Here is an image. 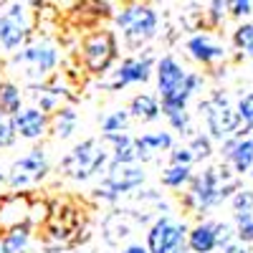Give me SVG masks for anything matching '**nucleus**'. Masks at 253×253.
I'll list each match as a JSON object with an SVG mask.
<instances>
[{
    "label": "nucleus",
    "instance_id": "e433bc0d",
    "mask_svg": "<svg viewBox=\"0 0 253 253\" xmlns=\"http://www.w3.org/2000/svg\"><path fill=\"white\" fill-rule=\"evenodd\" d=\"M175 253H193V248H190L187 243H182V246H180V248H177Z\"/></svg>",
    "mask_w": 253,
    "mask_h": 253
},
{
    "label": "nucleus",
    "instance_id": "aec40b11",
    "mask_svg": "<svg viewBox=\"0 0 253 253\" xmlns=\"http://www.w3.org/2000/svg\"><path fill=\"white\" fill-rule=\"evenodd\" d=\"M101 137L107 144H112V162H139V150L134 137H129L126 132H112Z\"/></svg>",
    "mask_w": 253,
    "mask_h": 253
},
{
    "label": "nucleus",
    "instance_id": "f257e3e1",
    "mask_svg": "<svg viewBox=\"0 0 253 253\" xmlns=\"http://www.w3.org/2000/svg\"><path fill=\"white\" fill-rule=\"evenodd\" d=\"M157 91L162 114L170 122V126L180 134H190V117H187V101L193 94L200 91L203 76L195 71L182 69V63L175 56H162L157 61Z\"/></svg>",
    "mask_w": 253,
    "mask_h": 253
},
{
    "label": "nucleus",
    "instance_id": "b1692460",
    "mask_svg": "<svg viewBox=\"0 0 253 253\" xmlns=\"http://www.w3.org/2000/svg\"><path fill=\"white\" fill-rule=\"evenodd\" d=\"M20 104H23V94H20V89L15 86L13 81H0V114L15 117L20 109H23Z\"/></svg>",
    "mask_w": 253,
    "mask_h": 253
},
{
    "label": "nucleus",
    "instance_id": "c85d7f7f",
    "mask_svg": "<svg viewBox=\"0 0 253 253\" xmlns=\"http://www.w3.org/2000/svg\"><path fill=\"white\" fill-rule=\"evenodd\" d=\"M187 147L193 150V155H195V162H203V160H208L210 155H213V137L210 134H193L190 137V142H187Z\"/></svg>",
    "mask_w": 253,
    "mask_h": 253
},
{
    "label": "nucleus",
    "instance_id": "f704fd0d",
    "mask_svg": "<svg viewBox=\"0 0 253 253\" xmlns=\"http://www.w3.org/2000/svg\"><path fill=\"white\" fill-rule=\"evenodd\" d=\"M220 251H223V253H251V251H248V243H243V241H238V238H236L233 243H228L225 248H220Z\"/></svg>",
    "mask_w": 253,
    "mask_h": 253
},
{
    "label": "nucleus",
    "instance_id": "473e14b6",
    "mask_svg": "<svg viewBox=\"0 0 253 253\" xmlns=\"http://www.w3.org/2000/svg\"><path fill=\"white\" fill-rule=\"evenodd\" d=\"M236 109H238L241 119L253 126V91H248V94H243V96L238 99V107H236Z\"/></svg>",
    "mask_w": 253,
    "mask_h": 253
},
{
    "label": "nucleus",
    "instance_id": "58836bf2",
    "mask_svg": "<svg viewBox=\"0 0 253 253\" xmlns=\"http://www.w3.org/2000/svg\"><path fill=\"white\" fill-rule=\"evenodd\" d=\"M251 137H253V126H251Z\"/></svg>",
    "mask_w": 253,
    "mask_h": 253
},
{
    "label": "nucleus",
    "instance_id": "7c9ffc66",
    "mask_svg": "<svg viewBox=\"0 0 253 253\" xmlns=\"http://www.w3.org/2000/svg\"><path fill=\"white\" fill-rule=\"evenodd\" d=\"M195 162V155L187 144H175L170 150V165H193Z\"/></svg>",
    "mask_w": 253,
    "mask_h": 253
},
{
    "label": "nucleus",
    "instance_id": "2eb2a0df",
    "mask_svg": "<svg viewBox=\"0 0 253 253\" xmlns=\"http://www.w3.org/2000/svg\"><path fill=\"white\" fill-rule=\"evenodd\" d=\"M13 124H15L18 137H23V139H41L51 129V117L43 109H38V107H28V109H20L13 117Z\"/></svg>",
    "mask_w": 253,
    "mask_h": 253
},
{
    "label": "nucleus",
    "instance_id": "f03ea898",
    "mask_svg": "<svg viewBox=\"0 0 253 253\" xmlns=\"http://www.w3.org/2000/svg\"><path fill=\"white\" fill-rule=\"evenodd\" d=\"M114 23L122 31L124 46L132 48V51H139L157 36L160 18H157V13L150 3H144V0H129V3L114 15Z\"/></svg>",
    "mask_w": 253,
    "mask_h": 253
},
{
    "label": "nucleus",
    "instance_id": "ea45409f",
    "mask_svg": "<svg viewBox=\"0 0 253 253\" xmlns=\"http://www.w3.org/2000/svg\"><path fill=\"white\" fill-rule=\"evenodd\" d=\"M0 117H3V114H0Z\"/></svg>",
    "mask_w": 253,
    "mask_h": 253
},
{
    "label": "nucleus",
    "instance_id": "f3484780",
    "mask_svg": "<svg viewBox=\"0 0 253 253\" xmlns=\"http://www.w3.org/2000/svg\"><path fill=\"white\" fill-rule=\"evenodd\" d=\"M187 246L193 253H213L218 251V223L215 220H203L187 233Z\"/></svg>",
    "mask_w": 253,
    "mask_h": 253
},
{
    "label": "nucleus",
    "instance_id": "ddd939ff",
    "mask_svg": "<svg viewBox=\"0 0 253 253\" xmlns=\"http://www.w3.org/2000/svg\"><path fill=\"white\" fill-rule=\"evenodd\" d=\"M185 48H187L190 58L203 63V66H215V63H220V61L228 58L225 46L218 43V41L210 36V33H195V36H190Z\"/></svg>",
    "mask_w": 253,
    "mask_h": 253
},
{
    "label": "nucleus",
    "instance_id": "5701e85b",
    "mask_svg": "<svg viewBox=\"0 0 253 253\" xmlns=\"http://www.w3.org/2000/svg\"><path fill=\"white\" fill-rule=\"evenodd\" d=\"M76 124H79V117L71 107H61L56 109L53 119H51V132L58 137V139H69L74 132H76Z\"/></svg>",
    "mask_w": 253,
    "mask_h": 253
},
{
    "label": "nucleus",
    "instance_id": "7ed1b4c3",
    "mask_svg": "<svg viewBox=\"0 0 253 253\" xmlns=\"http://www.w3.org/2000/svg\"><path fill=\"white\" fill-rule=\"evenodd\" d=\"M233 175L236 172L228 162H223L220 167H205L200 175H193V180H190V187L185 193V205L198 215L208 213L210 208H218L220 203H225L223 182Z\"/></svg>",
    "mask_w": 253,
    "mask_h": 253
},
{
    "label": "nucleus",
    "instance_id": "dca6fc26",
    "mask_svg": "<svg viewBox=\"0 0 253 253\" xmlns=\"http://www.w3.org/2000/svg\"><path fill=\"white\" fill-rule=\"evenodd\" d=\"M31 208H33V203L26 195H20V193L8 195L0 203V228L8 230V228H15V225L31 223Z\"/></svg>",
    "mask_w": 253,
    "mask_h": 253
},
{
    "label": "nucleus",
    "instance_id": "1a4fd4ad",
    "mask_svg": "<svg viewBox=\"0 0 253 253\" xmlns=\"http://www.w3.org/2000/svg\"><path fill=\"white\" fill-rule=\"evenodd\" d=\"M117 53H119V46H117V36L112 31H94L81 43V61L86 66V71L94 76L109 74L117 61Z\"/></svg>",
    "mask_w": 253,
    "mask_h": 253
},
{
    "label": "nucleus",
    "instance_id": "f8f14e48",
    "mask_svg": "<svg viewBox=\"0 0 253 253\" xmlns=\"http://www.w3.org/2000/svg\"><path fill=\"white\" fill-rule=\"evenodd\" d=\"M155 69H157V63H155L152 53L129 56V58H124L119 66L112 71V79L107 81V89L119 91V89L132 86V84H144V81H150Z\"/></svg>",
    "mask_w": 253,
    "mask_h": 253
},
{
    "label": "nucleus",
    "instance_id": "6ab92c4d",
    "mask_svg": "<svg viewBox=\"0 0 253 253\" xmlns=\"http://www.w3.org/2000/svg\"><path fill=\"white\" fill-rule=\"evenodd\" d=\"M71 15L81 26H94L99 20L112 15V5L107 0H76L74 8H71Z\"/></svg>",
    "mask_w": 253,
    "mask_h": 253
},
{
    "label": "nucleus",
    "instance_id": "2f4dec72",
    "mask_svg": "<svg viewBox=\"0 0 253 253\" xmlns=\"http://www.w3.org/2000/svg\"><path fill=\"white\" fill-rule=\"evenodd\" d=\"M230 205H233V213L253 210V190H238V193L230 198Z\"/></svg>",
    "mask_w": 253,
    "mask_h": 253
},
{
    "label": "nucleus",
    "instance_id": "4c0bfd02",
    "mask_svg": "<svg viewBox=\"0 0 253 253\" xmlns=\"http://www.w3.org/2000/svg\"><path fill=\"white\" fill-rule=\"evenodd\" d=\"M5 177H8V175H3V172H0V182H3V180H5Z\"/></svg>",
    "mask_w": 253,
    "mask_h": 253
},
{
    "label": "nucleus",
    "instance_id": "4468645a",
    "mask_svg": "<svg viewBox=\"0 0 253 253\" xmlns=\"http://www.w3.org/2000/svg\"><path fill=\"white\" fill-rule=\"evenodd\" d=\"M144 220H147L144 215H134L132 210H114V213L104 218V238H107L109 246H117L124 238H129L134 225H139Z\"/></svg>",
    "mask_w": 253,
    "mask_h": 253
},
{
    "label": "nucleus",
    "instance_id": "72a5a7b5",
    "mask_svg": "<svg viewBox=\"0 0 253 253\" xmlns=\"http://www.w3.org/2000/svg\"><path fill=\"white\" fill-rule=\"evenodd\" d=\"M230 18H246L253 13V0H228Z\"/></svg>",
    "mask_w": 253,
    "mask_h": 253
},
{
    "label": "nucleus",
    "instance_id": "a211bd4d",
    "mask_svg": "<svg viewBox=\"0 0 253 253\" xmlns=\"http://www.w3.org/2000/svg\"><path fill=\"white\" fill-rule=\"evenodd\" d=\"M134 139H137V150H139V162L155 160L160 152H170L175 147L170 132H147V134H139Z\"/></svg>",
    "mask_w": 253,
    "mask_h": 253
},
{
    "label": "nucleus",
    "instance_id": "393cba45",
    "mask_svg": "<svg viewBox=\"0 0 253 253\" xmlns=\"http://www.w3.org/2000/svg\"><path fill=\"white\" fill-rule=\"evenodd\" d=\"M160 180L165 187L180 190L182 185H190V180H193V165H167L160 175Z\"/></svg>",
    "mask_w": 253,
    "mask_h": 253
},
{
    "label": "nucleus",
    "instance_id": "0eeeda50",
    "mask_svg": "<svg viewBox=\"0 0 253 253\" xmlns=\"http://www.w3.org/2000/svg\"><path fill=\"white\" fill-rule=\"evenodd\" d=\"M142 182H144V170L139 167V162H109L101 185H96L94 190V198L117 203L124 193L142 187Z\"/></svg>",
    "mask_w": 253,
    "mask_h": 253
},
{
    "label": "nucleus",
    "instance_id": "a878e982",
    "mask_svg": "<svg viewBox=\"0 0 253 253\" xmlns=\"http://www.w3.org/2000/svg\"><path fill=\"white\" fill-rule=\"evenodd\" d=\"M129 109H117L112 114H107L101 119V132L104 134H112V132H126V126H129Z\"/></svg>",
    "mask_w": 253,
    "mask_h": 253
},
{
    "label": "nucleus",
    "instance_id": "c756f323",
    "mask_svg": "<svg viewBox=\"0 0 253 253\" xmlns=\"http://www.w3.org/2000/svg\"><path fill=\"white\" fill-rule=\"evenodd\" d=\"M208 26L210 28H218L225 23V18L230 15V5H228V0H210V5H208Z\"/></svg>",
    "mask_w": 253,
    "mask_h": 253
},
{
    "label": "nucleus",
    "instance_id": "bb28decb",
    "mask_svg": "<svg viewBox=\"0 0 253 253\" xmlns=\"http://www.w3.org/2000/svg\"><path fill=\"white\" fill-rule=\"evenodd\" d=\"M233 46L241 51V56L253 58V23H241L233 31Z\"/></svg>",
    "mask_w": 253,
    "mask_h": 253
},
{
    "label": "nucleus",
    "instance_id": "20e7f679",
    "mask_svg": "<svg viewBox=\"0 0 253 253\" xmlns=\"http://www.w3.org/2000/svg\"><path fill=\"white\" fill-rule=\"evenodd\" d=\"M109 162H112V152L107 150L104 137L101 139L91 137V139L79 142L74 150L61 160V170H63L66 177H71L76 182H84V180L94 177L99 170H104Z\"/></svg>",
    "mask_w": 253,
    "mask_h": 253
},
{
    "label": "nucleus",
    "instance_id": "9d476101",
    "mask_svg": "<svg viewBox=\"0 0 253 253\" xmlns=\"http://www.w3.org/2000/svg\"><path fill=\"white\" fill-rule=\"evenodd\" d=\"M190 228L185 223H177L170 215H160L147 233V248L150 253H175L182 243H187Z\"/></svg>",
    "mask_w": 253,
    "mask_h": 253
},
{
    "label": "nucleus",
    "instance_id": "423d86ee",
    "mask_svg": "<svg viewBox=\"0 0 253 253\" xmlns=\"http://www.w3.org/2000/svg\"><path fill=\"white\" fill-rule=\"evenodd\" d=\"M10 61L15 66H23L26 81L38 86V84H43L51 76V71L56 69L58 51H56L53 43H48V41H36V43H26L20 51H15Z\"/></svg>",
    "mask_w": 253,
    "mask_h": 253
},
{
    "label": "nucleus",
    "instance_id": "c9c22d12",
    "mask_svg": "<svg viewBox=\"0 0 253 253\" xmlns=\"http://www.w3.org/2000/svg\"><path fill=\"white\" fill-rule=\"evenodd\" d=\"M122 253H150V248H147V246H139V243H132V246H126Z\"/></svg>",
    "mask_w": 253,
    "mask_h": 253
},
{
    "label": "nucleus",
    "instance_id": "412c9836",
    "mask_svg": "<svg viewBox=\"0 0 253 253\" xmlns=\"http://www.w3.org/2000/svg\"><path fill=\"white\" fill-rule=\"evenodd\" d=\"M129 114L132 119H139V122H155L162 114V104L152 94H137L129 101Z\"/></svg>",
    "mask_w": 253,
    "mask_h": 253
},
{
    "label": "nucleus",
    "instance_id": "a19ab883",
    "mask_svg": "<svg viewBox=\"0 0 253 253\" xmlns=\"http://www.w3.org/2000/svg\"><path fill=\"white\" fill-rule=\"evenodd\" d=\"M81 253H84V251H81Z\"/></svg>",
    "mask_w": 253,
    "mask_h": 253
},
{
    "label": "nucleus",
    "instance_id": "6e6552de",
    "mask_svg": "<svg viewBox=\"0 0 253 253\" xmlns=\"http://www.w3.org/2000/svg\"><path fill=\"white\" fill-rule=\"evenodd\" d=\"M31 28H33V20L26 0H10L8 8L0 13V51H8V53L20 51L28 43Z\"/></svg>",
    "mask_w": 253,
    "mask_h": 253
},
{
    "label": "nucleus",
    "instance_id": "cd10ccee",
    "mask_svg": "<svg viewBox=\"0 0 253 253\" xmlns=\"http://www.w3.org/2000/svg\"><path fill=\"white\" fill-rule=\"evenodd\" d=\"M236 220V238L243 243H253V210H241V213H233Z\"/></svg>",
    "mask_w": 253,
    "mask_h": 253
},
{
    "label": "nucleus",
    "instance_id": "9b49d317",
    "mask_svg": "<svg viewBox=\"0 0 253 253\" xmlns=\"http://www.w3.org/2000/svg\"><path fill=\"white\" fill-rule=\"evenodd\" d=\"M48 175V160H46V152L43 150H28L20 160H15L8 170V185L13 190H23V187H31V185H38Z\"/></svg>",
    "mask_w": 253,
    "mask_h": 253
},
{
    "label": "nucleus",
    "instance_id": "39448f33",
    "mask_svg": "<svg viewBox=\"0 0 253 253\" xmlns=\"http://www.w3.org/2000/svg\"><path fill=\"white\" fill-rule=\"evenodd\" d=\"M200 112L205 117L208 134L213 137V142H225L230 134H236L241 126H246L238 109L230 107V101L223 91H213L210 99L200 101Z\"/></svg>",
    "mask_w": 253,
    "mask_h": 253
},
{
    "label": "nucleus",
    "instance_id": "4be33fe9",
    "mask_svg": "<svg viewBox=\"0 0 253 253\" xmlns=\"http://www.w3.org/2000/svg\"><path fill=\"white\" fill-rule=\"evenodd\" d=\"M28 241H31V223L8 228L0 236V253H23Z\"/></svg>",
    "mask_w": 253,
    "mask_h": 253
}]
</instances>
